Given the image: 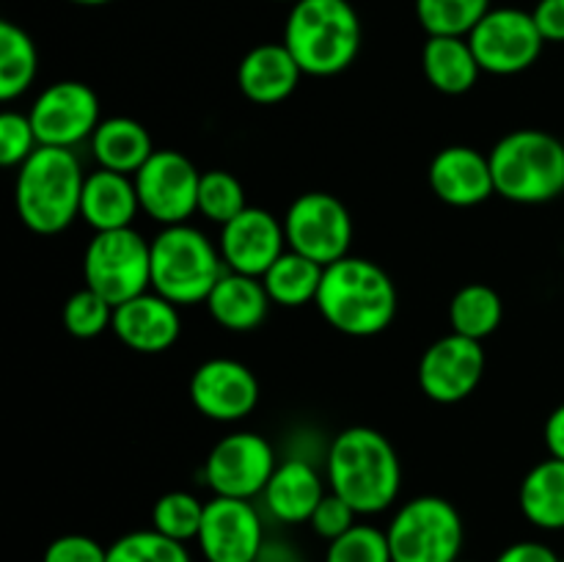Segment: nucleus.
<instances>
[{"instance_id":"f257e3e1","label":"nucleus","mask_w":564,"mask_h":562,"mask_svg":"<svg viewBox=\"0 0 564 562\" xmlns=\"http://www.w3.org/2000/svg\"><path fill=\"white\" fill-rule=\"evenodd\" d=\"M328 483L358 516L383 512L400 494V455L375 428H347L330 444Z\"/></svg>"},{"instance_id":"f03ea898","label":"nucleus","mask_w":564,"mask_h":562,"mask_svg":"<svg viewBox=\"0 0 564 562\" xmlns=\"http://www.w3.org/2000/svg\"><path fill=\"white\" fill-rule=\"evenodd\" d=\"M314 303L330 328L361 339L394 323L397 287L380 264L364 257H345L325 268Z\"/></svg>"},{"instance_id":"7ed1b4c3","label":"nucleus","mask_w":564,"mask_h":562,"mask_svg":"<svg viewBox=\"0 0 564 562\" xmlns=\"http://www.w3.org/2000/svg\"><path fill=\"white\" fill-rule=\"evenodd\" d=\"M83 185L86 174L72 149L39 147L17 174V215L36 235H58L80 218Z\"/></svg>"},{"instance_id":"20e7f679","label":"nucleus","mask_w":564,"mask_h":562,"mask_svg":"<svg viewBox=\"0 0 564 562\" xmlns=\"http://www.w3.org/2000/svg\"><path fill=\"white\" fill-rule=\"evenodd\" d=\"M284 44L303 75H339L361 50L358 11L350 0H297L286 17Z\"/></svg>"},{"instance_id":"39448f33","label":"nucleus","mask_w":564,"mask_h":562,"mask_svg":"<svg viewBox=\"0 0 564 562\" xmlns=\"http://www.w3.org/2000/svg\"><path fill=\"white\" fill-rule=\"evenodd\" d=\"M490 169L507 202H554L564 193V141L543 130H516L490 149Z\"/></svg>"},{"instance_id":"423d86ee","label":"nucleus","mask_w":564,"mask_h":562,"mask_svg":"<svg viewBox=\"0 0 564 562\" xmlns=\"http://www.w3.org/2000/svg\"><path fill=\"white\" fill-rule=\"evenodd\" d=\"M220 248L196 226H165L152 240V290L176 306L207 301L224 275Z\"/></svg>"},{"instance_id":"0eeeda50","label":"nucleus","mask_w":564,"mask_h":562,"mask_svg":"<svg viewBox=\"0 0 564 562\" xmlns=\"http://www.w3.org/2000/svg\"><path fill=\"white\" fill-rule=\"evenodd\" d=\"M386 534L394 562H457L466 527L452 501L416 496L397 510Z\"/></svg>"},{"instance_id":"6e6552de","label":"nucleus","mask_w":564,"mask_h":562,"mask_svg":"<svg viewBox=\"0 0 564 562\" xmlns=\"http://www.w3.org/2000/svg\"><path fill=\"white\" fill-rule=\"evenodd\" d=\"M83 279L113 306L143 295L152 287V242L132 226L97 231L83 257Z\"/></svg>"},{"instance_id":"1a4fd4ad","label":"nucleus","mask_w":564,"mask_h":562,"mask_svg":"<svg viewBox=\"0 0 564 562\" xmlns=\"http://www.w3.org/2000/svg\"><path fill=\"white\" fill-rule=\"evenodd\" d=\"M284 231L292 251L314 259L323 268L350 257L352 218L345 204L330 193H301L286 209Z\"/></svg>"},{"instance_id":"9d476101","label":"nucleus","mask_w":564,"mask_h":562,"mask_svg":"<svg viewBox=\"0 0 564 562\" xmlns=\"http://www.w3.org/2000/svg\"><path fill=\"white\" fill-rule=\"evenodd\" d=\"M468 44H471L482 72L518 75L540 58L545 39L532 11L507 6V9H490L479 20V25L468 33Z\"/></svg>"},{"instance_id":"9b49d317","label":"nucleus","mask_w":564,"mask_h":562,"mask_svg":"<svg viewBox=\"0 0 564 562\" xmlns=\"http://www.w3.org/2000/svg\"><path fill=\"white\" fill-rule=\"evenodd\" d=\"M141 209L163 226L187 224L198 213V185L202 174L191 158L176 149H154L135 176Z\"/></svg>"},{"instance_id":"f8f14e48","label":"nucleus","mask_w":564,"mask_h":562,"mask_svg":"<svg viewBox=\"0 0 564 562\" xmlns=\"http://www.w3.org/2000/svg\"><path fill=\"white\" fill-rule=\"evenodd\" d=\"M275 452L259 433H231L213 446L204 463V479L215 496L251 499L264 494L275 472Z\"/></svg>"},{"instance_id":"ddd939ff","label":"nucleus","mask_w":564,"mask_h":562,"mask_svg":"<svg viewBox=\"0 0 564 562\" xmlns=\"http://www.w3.org/2000/svg\"><path fill=\"white\" fill-rule=\"evenodd\" d=\"M42 147L72 149L99 127V99L80 80H58L44 88L28 110Z\"/></svg>"},{"instance_id":"4468645a","label":"nucleus","mask_w":564,"mask_h":562,"mask_svg":"<svg viewBox=\"0 0 564 562\" xmlns=\"http://www.w3.org/2000/svg\"><path fill=\"white\" fill-rule=\"evenodd\" d=\"M485 375L482 342L463 334H446L424 350L419 361V386L424 395L441 406L466 400L474 395Z\"/></svg>"},{"instance_id":"2eb2a0df","label":"nucleus","mask_w":564,"mask_h":562,"mask_svg":"<svg viewBox=\"0 0 564 562\" xmlns=\"http://www.w3.org/2000/svg\"><path fill=\"white\" fill-rule=\"evenodd\" d=\"M198 549L207 562H257L264 551V527L248 499L215 496L204 507Z\"/></svg>"},{"instance_id":"dca6fc26","label":"nucleus","mask_w":564,"mask_h":562,"mask_svg":"<svg viewBox=\"0 0 564 562\" xmlns=\"http://www.w3.org/2000/svg\"><path fill=\"white\" fill-rule=\"evenodd\" d=\"M191 400L213 422H240L257 408L259 380L235 358H209L193 372Z\"/></svg>"},{"instance_id":"f3484780","label":"nucleus","mask_w":564,"mask_h":562,"mask_svg":"<svg viewBox=\"0 0 564 562\" xmlns=\"http://www.w3.org/2000/svg\"><path fill=\"white\" fill-rule=\"evenodd\" d=\"M220 257L235 273L262 279L270 264L286 251L284 224L262 207H246L220 231Z\"/></svg>"},{"instance_id":"a211bd4d","label":"nucleus","mask_w":564,"mask_h":562,"mask_svg":"<svg viewBox=\"0 0 564 562\" xmlns=\"http://www.w3.org/2000/svg\"><path fill=\"white\" fill-rule=\"evenodd\" d=\"M430 187L449 207H477L496 193L490 154L474 147H446L430 163Z\"/></svg>"},{"instance_id":"6ab92c4d","label":"nucleus","mask_w":564,"mask_h":562,"mask_svg":"<svg viewBox=\"0 0 564 562\" xmlns=\"http://www.w3.org/2000/svg\"><path fill=\"white\" fill-rule=\"evenodd\" d=\"M113 334L135 353H165L182 334L180 306L158 292H143L113 309Z\"/></svg>"},{"instance_id":"aec40b11","label":"nucleus","mask_w":564,"mask_h":562,"mask_svg":"<svg viewBox=\"0 0 564 562\" xmlns=\"http://www.w3.org/2000/svg\"><path fill=\"white\" fill-rule=\"evenodd\" d=\"M303 69L286 44H259L242 55L237 66V86L242 97L257 105H279L292 97Z\"/></svg>"},{"instance_id":"412c9836","label":"nucleus","mask_w":564,"mask_h":562,"mask_svg":"<svg viewBox=\"0 0 564 562\" xmlns=\"http://www.w3.org/2000/svg\"><path fill=\"white\" fill-rule=\"evenodd\" d=\"M141 213L135 180L119 171L99 169L86 176L80 198V218L94 231H113L132 226L135 215Z\"/></svg>"},{"instance_id":"4be33fe9","label":"nucleus","mask_w":564,"mask_h":562,"mask_svg":"<svg viewBox=\"0 0 564 562\" xmlns=\"http://www.w3.org/2000/svg\"><path fill=\"white\" fill-rule=\"evenodd\" d=\"M209 314L226 331H253L268 320L270 295L264 290L262 279L246 273L226 270L218 284L213 287L207 301Z\"/></svg>"},{"instance_id":"5701e85b","label":"nucleus","mask_w":564,"mask_h":562,"mask_svg":"<svg viewBox=\"0 0 564 562\" xmlns=\"http://www.w3.org/2000/svg\"><path fill=\"white\" fill-rule=\"evenodd\" d=\"M323 496V479L314 466H308L306 461H286L275 466L264 488V505L281 523H306L312 521Z\"/></svg>"},{"instance_id":"b1692460","label":"nucleus","mask_w":564,"mask_h":562,"mask_svg":"<svg viewBox=\"0 0 564 562\" xmlns=\"http://www.w3.org/2000/svg\"><path fill=\"white\" fill-rule=\"evenodd\" d=\"M91 152L99 169L135 176L154 154V143L141 121L130 119V116H113V119L99 121V127L94 130Z\"/></svg>"},{"instance_id":"393cba45","label":"nucleus","mask_w":564,"mask_h":562,"mask_svg":"<svg viewBox=\"0 0 564 562\" xmlns=\"http://www.w3.org/2000/svg\"><path fill=\"white\" fill-rule=\"evenodd\" d=\"M422 69L435 91L455 97L471 91L482 66L468 44V36H430L422 50Z\"/></svg>"},{"instance_id":"a878e982","label":"nucleus","mask_w":564,"mask_h":562,"mask_svg":"<svg viewBox=\"0 0 564 562\" xmlns=\"http://www.w3.org/2000/svg\"><path fill=\"white\" fill-rule=\"evenodd\" d=\"M518 505L529 523L540 529H564V461L549 457L529 468L518 490Z\"/></svg>"},{"instance_id":"bb28decb","label":"nucleus","mask_w":564,"mask_h":562,"mask_svg":"<svg viewBox=\"0 0 564 562\" xmlns=\"http://www.w3.org/2000/svg\"><path fill=\"white\" fill-rule=\"evenodd\" d=\"M323 273V264H317L314 259L286 248V251L270 264L268 273L262 275V284L264 290H268L270 301L286 309H297L317 301Z\"/></svg>"},{"instance_id":"cd10ccee","label":"nucleus","mask_w":564,"mask_h":562,"mask_svg":"<svg viewBox=\"0 0 564 562\" xmlns=\"http://www.w3.org/2000/svg\"><path fill=\"white\" fill-rule=\"evenodd\" d=\"M505 317V303L499 292L488 284H466L455 292L449 303V323L455 334L468 339H488Z\"/></svg>"},{"instance_id":"c85d7f7f","label":"nucleus","mask_w":564,"mask_h":562,"mask_svg":"<svg viewBox=\"0 0 564 562\" xmlns=\"http://www.w3.org/2000/svg\"><path fill=\"white\" fill-rule=\"evenodd\" d=\"M39 55L36 44L25 28L14 22H0V99L11 102L36 80Z\"/></svg>"},{"instance_id":"c756f323","label":"nucleus","mask_w":564,"mask_h":562,"mask_svg":"<svg viewBox=\"0 0 564 562\" xmlns=\"http://www.w3.org/2000/svg\"><path fill=\"white\" fill-rule=\"evenodd\" d=\"M490 11V0H416L427 36H468Z\"/></svg>"},{"instance_id":"7c9ffc66","label":"nucleus","mask_w":564,"mask_h":562,"mask_svg":"<svg viewBox=\"0 0 564 562\" xmlns=\"http://www.w3.org/2000/svg\"><path fill=\"white\" fill-rule=\"evenodd\" d=\"M204 507L198 496L187 494V490H171L163 494L152 507V529L163 532L165 538H174L180 543L198 538V529L204 521Z\"/></svg>"},{"instance_id":"2f4dec72","label":"nucleus","mask_w":564,"mask_h":562,"mask_svg":"<svg viewBox=\"0 0 564 562\" xmlns=\"http://www.w3.org/2000/svg\"><path fill=\"white\" fill-rule=\"evenodd\" d=\"M248 207L246 187L231 171H204L198 185V213L213 224L226 226Z\"/></svg>"},{"instance_id":"473e14b6","label":"nucleus","mask_w":564,"mask_h":562,"mask_svg":"<svg viewBox=\"0 0 564 562\" xmlns=\"http://www.w3.org/2000/svg\"><path fill=\"white\" fill-rule=\"evenodd\" d=\"M108 562H191L185 543L158 529H138L110 543Z\"/></svg>"},{"instance_id":"72a5a7b5","label":"nucleus","mask_w":564,"mask_h":562,"mask_svg":"<svg viewBox=\"0 0 564 562\" xmlns=\"http://www.w3.org/2000/svg\"><path fill=\"white\" fill-rule=\"evenodd\" d=\"M113 303L91 287H83L64 303V328L77 339H94L113 325Z\"/></svg>"},{"instance_id":"f704fd0d","label":"nucleus","mask_w":564,"mask_h":562,"mask_svg":"<svg viewBox=\"0 0 564 562\" xmlns=\"http://www.w3.org/2000/svg\"><path fill=\"white\" fill-rule=\"evenodd\" d=\"M325 562H394L389 534L369 523H356L341 538L330 540Z\"/></svg>"},{"instance_id":"c9c22d12","label":"nucleus","mask_w":564,"mask_h":562,"mask_svg":"<svg viewBox=\"0 0 564 562\" xmlns=\"http://www.w3.org/2000/svg\"><path fill=\"white\" fill-rule=\"evenodd\" d=\"M42 147L36 130L31 125V116L20 110H6L0 114V163L6 169L22 165L36 149Z\"/></svg>"},{"instance_id":"e433bc0d","label":"nucleus","mask_w":564,"mask_h":562,"mask_svg":"<svg viewBox=\"0 0 564 562\" xmlns=\"http://www.w3.org/2000/svg\"><path fill=\"white\" fill-rule=\"evenodd\" d=\"M356 516L358 512L352 510L339 494L330 490V494L323 496V501L317 505V510H314L312 521L308 523H312V529L319 534V538H325L330 543V540L341 538L347 529L356 527Z\"/></svg>"},{"instance_id":"4c0bfd02","label":"nucleus","mask_w":564,"mask_h":562,"mask_svg":"<svg viewBox=\"0 0 564 562\" xmlns=\"http://www.w3.org/2000/svg\"><path fill=\"white\" fill-rule=\"evenodd\" d=\"M42 562H108V549L88 534H61L44 549Z\"/></svg>"},{"instance_id":"58836bf2","label":"nucleus","mask_w":564,"mask_h":562,"mask_svg":"<svg viewBox=\"0 0 564 562\" xmlns=\"http://www.w3.org/2000/svg\"><path fill=\"white\" fill-rule=\"evenodd\" d=\"M532 17L545 42H564V0H540Z\"/></svg>"},{"instance_id":"ea45409f","label":"nucleus","mask_w":564,"mask_h":562,"mask_svg":"<svg viewBox=\"0 0 564 562\" xmlns=\"http://www.w3.org/2000/svg\"><path fill=\"white\" fill-rule=\"evenodd\" d=\"M496 562H562V556L551 545L538 543V540H521V543L507 545L496 556Z\"/></svg>"},{"instance_id":"a19ab883","label":"nucleus","mask_w":564,"mask_h":562,"mask_svg":"<svg viewBox=\"0 0 564 562\" xmlns=\"http://www.w3.org/2000/svg\"><path fill=\"white\" fill-rule=\"evenodd\" d=\"M545 446H549L551 457L564 461V402L560 408H554V413L545 422Z\"/></svg>"},{"instance_id":"79ce46f5","label":"nucleus","mask_w":564,"mask_h":562,"mask_svg":"<svg viewBox=\"0 0 564 562\" xmlns=\"http://www.w3.org/2000/svg\"><path fill=\"white\" fill-rule=\"evenodd\" d=\"M75 6H105V3H113V0H69Z\"/></svg>"},{"instance_id":"37998d69","label":"nucleus","mask_w":564,"mask_h":562,"mask_svg":"<svg viewBox=\"0 0 564 562\" xmlns=\"http://www.w3.org/2000/svg\"><path fill=\"white\" fill-rule=\"evenodd\" d=\"M279 3H297V0H279Z\"/></svg>"},{"instance_id":"c03bdc74","label":"nucleus","mask_w":564,"mask_h":562,"mask_svg":"<svg viewBox=\"0 0 564 562\" xmlns=\"http://www.w3.org/2000/svg\"><path fill=\"white\" fill-rule=\"evenodd\" d=\"M457 562H463V560H457Z\"/></svg>"},{"instance_id":"a18cd8bd","label":"nucleus","mask_w":564,"mask_h":562,"mask_svg":"<svg viewBox=\"0 0 564 562\" xmlns=\"http://www.w3.org/2000/svg\"><path fill=\"white\" fill-rule=\"evenodd\" d=\"M562 141H564V138H562Z\"/></svg>"},{"instance_id":"49530a36","label":"nucleus","mask_w":564,"mask_h":562,"mask_svg":"<svg viewBox=\"0 0 564 562\" xmlns=\"http://www.w3.org/2000/svg\"><path fill=\"white\" fill-rule=\"evenodd\" d=\"M562 562H564V560H562Z\"/></svg>"}]
</instances>
